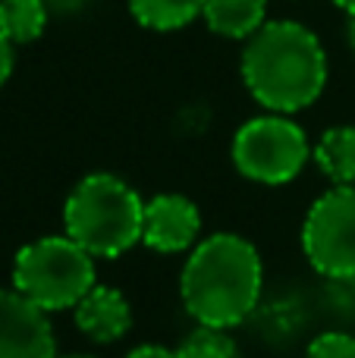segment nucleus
I'll use <instances>...</instances> for the list:
<instances>
[{
	"label": "nucleus",
	"instance_id": "6e6552de",
	"mask_svg": "<svg viewBox=\"0 0 355 358\" xmlns=\"http://www.w3.org/2000/svg\"><path fill=\"white\" fill-rule=\"evenodd\" d=\"M201 233V210L195 208L192 198L164 192L145 201V223H142V242L161 255H176L198 245Z\"/></svg>",
	"mask_w": 355,
	"mask_h": 358
},
{
	"label": "nucleus",
	"instance_id": "7ed1b4c3",
	"mask_svg": "<svg viewBox=\"0 0 355 358\" xmlns=\"http://www.w3.org/2000/svg\"><path fill=\"white\" fill-rule=\"evenodd\" d=\"M145 201L123 176L88 173L63 204V227L94 258H119L142 242Z\"/></svg>",
	"mask_w": 355,
	"mask_h": 358
},
{
	"label": "nucleus",
	"instance_id": "f8f14e48",
	"mask_svg": "<svg viewBox=\"0 0 355 358\" xmlns=\"http://www.w3.org/2000/svg\"><path fill=\"white\" fill-rule=\"evenodd\" d=\"M129 13L142 29L151 31H180L201 19L205 0H126Z\"/></svg>",
	"mask_w": 355,
	"mask_h": 358
},
{
	"label": "nucleus",
	"instance_id": "6ab92c4d",
	"mask_svg": "<svg viewBox=\"0 0 355 358\" xmlns=\"http://www.w3.org/2000/svg\"><path fill=\"white\" fill-rule=\"evenodd\" d=\"M346 41L355 50V16H346Z\"/></svg>",
	"mask_w": 355,
	"mask_h": 358
},
{
	"label": "nucleus",
	"instance_id": "f257e3e1",
	"mask_svg": "<svg viewBox=\"0 0 355 358\" xmlns=\"http://www.w3.org/2000/svg\"><path fill=\"white\" fill-rule=\"evenodd\" d=\"M242 85L264 110L299 113L324 94L331 63L321 38L296 19H268L245 41Z\"/></svg>",
	"mask_w": 355,
	"mask_h": 358
},
{
	"label": "nucleus",
	"instance_id": "20e7f679",
	"mask_svg": "<svg viewBox=\"0 0 355 358\" xmlns=\"http://www.w3.org/2000/svg\"><path fill=\"white\" fill-rule=\"evenodd\" d=\"M98 283L94 255L85 252L75 239L41 236L19 248L13 261V289L22 292L41 311L75 308L79 299Z\"/></svg>",
	"mask_w": 355,
	"mask_h": 358
},
{
	"label": "nucleus",
	"instance_id": "4468645a",
	"mask_svg": "<svg viewBox=\"0 0 355 358\" xmlns=\"http://www.w3.org/2000/svg\"><path fill=\"white\" fill-rule=\"evenodd\" d=\"M176 358H242V355H239L236 340H233L226 330L198 324V327L180 343Z\"/></svg>",
	"mask_w": 355,
	"mask_h": 358
},
{
	"label": "nucleus",
	"instance_id": "f03ea898",
	"mask_svg": "<svg viewBox=\"0 0 355 358\" xmlns=\"http://www.w3.org/2000/svg\"><path fill=\"white\" fill-rule=\"evenodd\" d=\"M264 289L258 248L236 233H214L192 248L180 273L186 311L205 327L230 330L255 311Z\"/></svg>",
	"mask_w": 355,
	"mask_h": 358
},
{
	"label": "nucleus",
	"instance_id": "9b49d317",
	"mask_svg": "<svg viewBox=\"0 0 355 358\" xmlns=\"http://www.w3.org/2000/svg\"><path fill=\"white\" fill-rule=\"evenodd\" d=\"M314 164L333 185H355V126H333L312 148Z\"/></svg>",
	"mask_w": 355,
	"mask_h": 358
},
{
	"label": "nucleus",
	"instance_id": "423d86ee",
	"mask_svg": "<svg viewBox=\"0 0 355 358\" xmlns=\"http://www.w3.org/2000/svg\"><path fill=\"white\" fill-rule=\"evenodd\" d=\"M302 248L318 273L355 280V185H333L308 208Z\"/></svg>",
	"mask_w": 355,
	"mask_h": 358
},
{
	"label": "nucleus",
	"instance_id": "ddd939ff",
	"mask_svg": "<svg viewBox=\"0 0 355 358\" xmlns=\"http://www.w3.org/2000/svg\"><path fill=\"white\" fill-rule=\"evenodd\" d=\"M50 22L48 0H0V35L6 41L31 44L44 35Z\"/></svg>",
	"mask_w": 355,
	"mask_h": 358
},
{
	"label": "nucleus",
	"instance_id": "39448f33",
	"mask_svg": "<svg viewBox=\"0 0 355 358\" xmlns=\"http://www.w3.org/2000/svg\"><path fill=\"white\" fill-rule=\"evenodd\" d=\"M312 157L308 136L289 113H261L245 120L233 136V164L261 185L293 182Z\"/></svg>",
	"mask_w": 355,
	"mask_h": 358
},
{
	"label": "nucleus",
	"instance_id": "dca6fc26",
	"mask_svg": "<svg viewBox=\"0 0 355 358\" xmlns=\"http://www.w3.org/2000/svg\"><path fill=\"white\" fill-rule=\"evenodd\" d=\"M13 66H16V44L6 41V38L0 35V88L10 82Z\"/></svg>",
	"mask_w": 355,
	"mask_h": 358
},
{
	"label": "nucleus",
	"instance_id": "412c9836",
	"mask_svg": "<svg viewBox=\"0 0 355 358\" xmlns=\"http://www.w3.org/2000/svg\"><path fill=\"white\" fill-rule=\"evenodd\" d=\"M57 358H98V355H92V352H69V355H57Z\"/></svg>",
	"mask_w": 355,
	"mask_h": 358
},
{
	"label": "nucleus",
	"instance_id": "2eb2a0df",
	"mask_svg": "<svg viewBox=\"0 0 355 358\" xmlns=\"http://www.w3.org/2000/svg\"><path fill=\"white\" fill-rule=\"evenodd\" d=\"M305 358H355V336L333 330V334H321L312 340Z\"/></svg>",
	"mask_w": 355,
	"mask_h": 358
},
{
	"label": "nucleus",
	"instance_id": "1a4fd4ad",
	"mask_svg": "<svg viewBox=\"0 0 355 358\" xmlns=\"http://www.w3.org/2000/svg\"><path fill=\"white\" fill-rule=\"evenodd\" d=\"M73 317L92 343H117L132 327V305L119 289L94 283L73 308Z\"/></svg>",
	"mask_w": 355,
	"mask_h": 358
},
{
	"label": "nucleus",
	"instance_id": "9d476101",
	"mask_svg": "<svg viewBox=\"0 0 355 358\" xmlns=\"http://www.w3.org/2000/svg\"><path fill=\"white\" fill-rule=\"evenodd\" d=\"M268 3L270 0H205L201 19L214 35L249 41L268 22Z\"/></svg>",
	"mask_w": 355,
	"mask_h": 358
},
{
	"label": "nucleus",
	"instance_id": "0eeeda50",
	"mask_svg": "<svg viewBox=\"0 0 355 358\" xmlns=\"http://www.w3.org/2000/svg\"><path fill=\"white\" fill-rule=\"evenodd\" d=\"M0 358H57L50 315L16 289H0Z\"/></svg>",
	"mask_w": 355,
	"mask_h": 358
},
{
	"label": "nucleus",
	"instance_id": "f3484780",
	"mask_svg": "<svg viewBox=\"0 0 355 358\" xmlns=\"http://www.w3.org/2000/svg\"><path fill=\"white\" fill-rule=\"evenodd\" d=\"M126 358H176V352H170V349H164V346H136Z\"/></svg>",
	"mask_w": 355,
	"mask_h": 358
},
{
	"label": "nucleus",
	"instance_id": "aec40b11",
	"mask_svg": "<svg viewBox=\"0 0 355 358\" xmlns=\"http://www.w3.org/2000/svg\"><path fill=\"white\" fill-rule=\"evenodd\" d=\"M333 3H337L346 16H355V0H333Z\"/></svg>",
	"mask_w": 355,
	"mask_h": 358
},
{
	"label": "nucleus",
	"instance_id": "a211bd4d",
	"mask_svg": "<svg viewBox=\"0 0 355 358\" xmlns=\"http://www.w3.org/2000/svg\"><path fill=\"white\" fill-rule=\"evenodd\" d=\"M88 3H92V0H48L50 13H79V10H85Z\"/></svg>",
	"mask_w": 355,
	"mask_h": 358
}]
</instances>
